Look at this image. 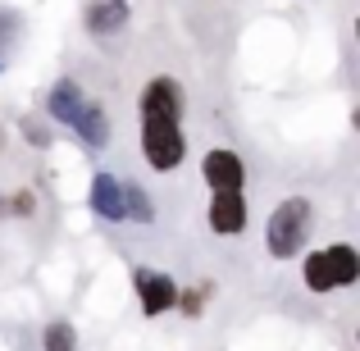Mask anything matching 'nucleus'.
Listing matches in <instances>:
<instances>
[{"label": "nucleus", "mask_w": 360, "mask_h": 351, "mask_svg": "<svg viewBox=\"0 0 360 351\" xmlns=\"http://www.w3.org/2000/svg\"><path fill=\"white\" fill-rule=\"evenodd\" d=\"M306 233H310V201H306V196H288V201H278L274 215H269V229H264L269 255L292 260V255L306 246Z\"/></svg>", "instance_id": "nucleus-1"}, {"label": "nucleus", "mask_w": 360, "mask_h": 351, "mask_svg": "<svg viewBox=\"0 0 360 351\" xmlns=\"http://www.w3.org/2000/svg\"><path fill=\"white\" fill-rule=\"evenodd\" d=\"M141 151H146L150 169H174V165H183V155H187L183 128H178V123H165V119H146Z\"/></svg>", "instance_id": "nucleus-2"}, {"label": "nucleus", "mask_w": 360, "mask_h": 351, "mask_svg": "<svg viewBox=\"0 0 360 351\" xmlns=\"http://www.w3.org/2000/svg\"><path fill=\"white\" fill-rule=\"evenodd\" d=\"M132 283H137V297H141V310H146V315H165V310H174L178 292H183L169 274H155V269H137Z\"/></svg>", "instance_id": "nucleus-3"}, {"label": "nucleus", "mask_w": 360, "mask_h": 351, "mask_svg": "<svg viewBox=\"0 0 360 351\" xmlns=\"http://www.w3.org/2000/svg\"><path fill=\"white\" fill-rule=\"evenodd\" d=\"M141 119L178 123L183 119V87H178L174 78H155L146 91H141Z\"/></svg>", "instance_id": "nucleus-4"}, {"label": "nucleus", "mask_w": 360, "mask_h": 351, "mask_svg": "<svg viewBox=\"0 0 360 351\" xmlns=\"http://www.w3.org/2000/svg\"><path fill=\"white\" fill-rule=\"evenodd\" d=\"M201 174L210 183V192H242V183H246V169L233 151H210L201 160Z\"/></svg>", "instance_id": "nucleus-5"}, {"label": "nucleus", "mask_w": 360, "mask_h": 351, "mask_svg": "<svg viewBox=\"0 0 360 351\" xmlns=\"http://www.w3.org/2000/svg\"><path fill=\"white\" fill-rule=\"evenodd\" d=\"M91 210L105 224H123V183L115 174H105V169L91 178Z\"/></svg>", "instance_id": "nucleus-6"}, {"label": "nucleus", "mask_w": 360, "mask_h": 351, "mask_svg": "<svg viewBox=\"0 0 360 351\" xmlns=\"http://www.w3.org/2000/svg\"><path fill=\"white\" fill-rule=\"evenodd\" d=\"M210 229L214 233H242L246 229V201H242V192H214L210 196Z\"/></svg>", "instance_id": "nucleus-7"}, {"label": "nucleus", "mask_w": 360, "mask_h": 351, "mask_svg": "<svg viewBox=\"0 0 360 351\" xmlns=\"http://www.w3.org/2000/svg\"><path fill=\"white\" fill-rule=\"evenodd\" d=\"M69 128L82 137V146H105V141H110V115H105V106H101V101H82L78 119H73Z\"/></svg>", "instance_id": "nucleus-8"}, {"label": "nucleus", "mask_w": 360, "mask_h": 351, "mask_svg": "<svg viewBox=\"0 0 360 351\" xmlns=\"http://www.w3.org/2000/svg\"><path fill=\"white\" fill-rule=\"evenodd\" d=\"M82 101H87V96H82V87H78V82H73V78H60V82L51 87L46 115H51L55 123H73V119H78V110H82Z\"/></svg>", "instance_id": "nucleus-9"}, {"label": "nucleus", "mask_w": 360, "mask_h": 351, "mask_svg": "<svg viewBox=\"0 0 360 351\" xmlns=\"http://www.w3.org/2000/svg\"><path fill=\"white\" fill-rule=\"evenodd\" d=\"M123 27H128V5H119V0H96L87 9V32L110 37V32H123Z\"/></svg>", "instance_id": "nucleus-10"}, {"label": "nucleus", "mask_w": 360, "mask_h": 351, "mask_svg": "<svg viewBox=\"0 0 360 351\" xmlns=\"http://www.w3.org/2000/svg\"><path fill=\"white\" fill-rule=\"evenodd\" d=\"M324 264H328L333 288H347V283H356V274H360V260H356L352 246H328V251H324Z\"/></svg>", "instance_id": "nucleus-11"}, {"label": "nucleus", "mask_w": 360, "mask_h": 351, "mask_svg": "<svg viewBox=\"0 0 360 351\" xmlns=\"http://www.w3.org/2000/svg\"><path fill=\"white\" fill-rule=\"evenodd\" d=\"M123 219L155 224V205H150V196L141 192V187H132V183H123Z\"/></svg>", "instance_id": "nucleus-12"}, {"label": "nucleus", "mask_w": 360, "mask_h": 351, "mask_svg": "<svg viewBox=\"0 0 360 351\" xmlns=\"http://www.w3.org/2000/svg\"><path fill=\"white\" fill-rule=\"evenodd\" d=\"M46 351H78V333H73V324H64V319L46 324Z\"/></svg>", "instance_id": "nucleus-13"}, {"label": "nucleus", "mask_w": 360, "mask_h": 351, "mask_svg": "<svg viewBox=\"0 0 360 351\" xmlns=\"http://www.w3.org/2000/svg\"><path fill=\"white\" fill-rule=\"evenodd\" d=\"M306 288H310V292H333V279H328L324 251H315V255L306 260Z\"/></svg>", "instance_id": "nucleus-14"}, {"label": "nucleus", "mask_w": 360, "mask_h": 351, "mask_svg": "<svg viewBox=\"0 0 360 351\" xmlns=\"http://www.w3.org/2000/svg\"><path fill=\"white\" fill-rule=\"evenodd\" d=\"M23 137L32 141V146H51V132H46L41 119H23Z\"/></svg>", "instance_id": "nucleus-15"}, {"label": "nucleus", "mask_w": 360, "mask_h": 351, "mask_svg": "<svg viewBox=\"0 0 360 351\" xmlns=\"http://www.w3.org/2000/svg\"><path fill=\"white\" fill-rule=\"evenodd\" d=\"M37 210V201H32V192H18L14 201H9V215H32Z\"/></svg>", "instance_id": "nucleus-16"}, {"label": "nucleus", "mask_w": 360, "mask_h": 351, "mask_svg": "<svg viewBox=\"0 0 360 351\" xmlns=\"http://www.w3.org/2000/svg\"><path fill=\"white\" fill-rule=\"evenodd\" d=\"M0 215H9V201H5V196H0Z\"/></svg>", "instance_id": "nucleus-17"}, {"label": "nucleus", "mask_w": 360, "mask_h": 351, "mask_svg": "<svg viewBox=\"0 0 360 351\" xmlns=\"http://www.w3.org/2000/svg\"><path fill=\"white\" fill-rule=\"evenodd\" d=\"M119 5H123V0H119Z\"/></svg>", "instance_id": "nucleus-18"}]
</instances>
